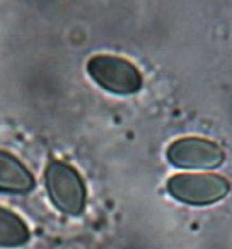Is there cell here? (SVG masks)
<instances>
[{
  "instance_id": "cell-1",
  "label": "cell",
  "mask_w": 232,
  "mask_h": 249,
  "mask_svg": "<svg viewBox=\"0 0 232 249\" xmlns=\"http://www.w3.org/2000/svg\"><path fill=\"white\" fill-rule=\"evenodd\" d=\"M46 185L54 206L66 214H79L86 202V188L79 173L63 162H53L46 169Z\"/></svg>"
},
{
  "instance_id": "cell-2",
  "label": "cell",
  "mask_w": 232,
  "mask_h": 249,
  "mask_svg": "<svg viewBox=\"0 0 232 249\" xmlns=\"http://www.w3.org/2000/svg\"><path fill=\"white\" fill-rule=\"evenodd\" d=\"M168 190L174 199L187 204H212L227 196L229 183L218 175L185 173L168 181Z\"/></svg>"
},
{
  "instance_id": "cell-3",
  "label": "cell",
  "mask_w": 232,
  "mask_h": 249,
  "mask_svg": "<svg viewBox=\"0 0 232 249\" xmlns=\"http://www.w3.org/2000/svg\"><path fill=\"white\" fill-rule=\"evenodd\" d=\"M87 71L101 88L116 94H133L141 86L140 71L116 56H95L87 65Z\"/></svg>"
},
{
  "instance_id": "cell-4",
  "label": "cell",
  "mask_w": 232,
  "mask_h": 249,
  "mask_svg": "<svg viewBox=\"0 0 232 249\" xmlns=\"http://www.w3.org/2000/svg\"><path fill=\"white\" fill-rule=\"evenodd\" d=\"M168 159L183 169H212L224 162V152L203 138H182L168 148Z\"/></svg>"
},
{
  "instance_id": "cell-5",
  "label": "cell",
  "mask_w": 232,
  "mask_h": 249,
  "mask_svg": "<svg viewBox=\"0 0 232 249\" xmlns=\"http://www.w3.org/2000/svg\"><path fill=\"white\" fill-rule=\"evenodd\" d=\"M33 187V178L14 155L0 150V190L2 192H28Z\"/></svg>"
},
{
  "instance_id": "cell-6",
  "label": "cell",
  "mask_w": 232,
  "mask_h": 249,
  "mask_svg": "<svg viewBox=\"0 0 232 249\" xmlns=\"http://www.w3.org/2000/svg\"><path fill=\"white\" fill-rule=\"evenodd\" d=\"M28 227L19 216L9 209L0 208V246L14 248L28 241Z\"/></svg>"
}]
</instances>
